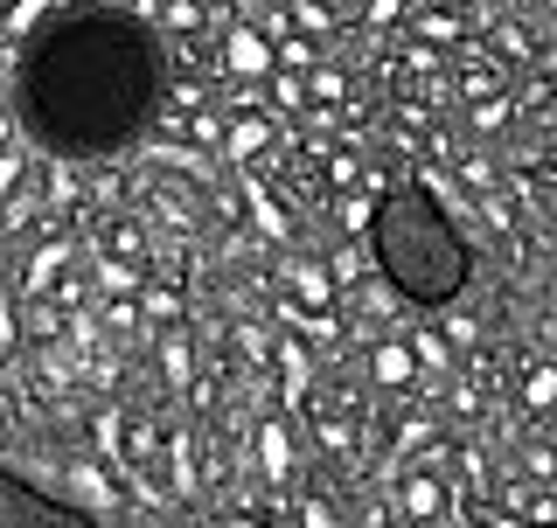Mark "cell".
I'll use <instances>...</instances> for the list:
<instances>
[{
  "mask_svg": "<svg viewBox=\"0 0 557 528\" xmlns=\"http://www.w3.org/2000/svg\"><path fill=\"white\" fill-rule=\"evenodd\" d=\"M161 42L133 14H63L22 56V126L49 153H119L153 118Z\"/></svg>",
  "mask_w": 557,
  "mask_h": 528,
  "instance_id": "1",
  "label": "cell"
},
{
  "mask_svg": "<svg viewBox=\"0 0 557 528\" xmlns=\"http://www.w3.org/2000/svg\"><path fill=\"white\" fill-rule=\"evenodd\" d=\"M370 251H376V272L391 278V292L411 299V306H446L474 278V243L460 237V223L446 216V202L425 181H405L376 202Z\"/></svg>",
  "mask_w": 557,
  "mask_h": 528,
  "instance_id": "2",
  "label": "cell"
},
{
  "mask_svg": "<svg viewBox=\"0 0 557 528\" xmlns=\"http://www.w3.org/2000/svg\"><path fill=\"white\" fill-rule=\"evenodd\" d=\"M0 528H104V521L84 515L77 501H57V494H42L35 480H22V473L0 466Z\"/></svg>",
  "mask_w": 557,
  "mask_h": 528,
  "instance_id": "3",
  "label": "cell"
},
{
  "mask_svg": "<svg viewBox=\"0 0 557 528\" xmlns=\"http://www.w3.org/2000/svg\"><path fill=\"white\" fill-rule=\"evenodd\" d=\"M405 515L411 521H425V515H440V480H432V473H405Z\"/></svg>",
  "mask_w": 557,
  "mask_h": 528,
  "instance_id": "4",
  "label": "cell"
},
{
  "mask_svg": "<svg viewBox=\"0 0 557 528\" xmlns=\"http://www.w3.org/2000/svg\"><path fill=\"white\" fill-rule=\"evenodd\" d=\"M376 382H383V390H397V382H411V348L383 341V348H376Z\"/></svg>",
  "mask_w": 557,
  "mask_h": 528,
  "instance_id": "5",
  "label": "cell"
},
{
  "mask_svg": "<svg viewBox=\"0 0 557 528\" xmlns=\"http://www.w3.org/2000/svg\"><path fill=\"white\" fill-rule=\"evenodd\" d=\"M258 445H265V473L278 480V473H286V431H265Z\"/></svg>",
  "mask_w": 557,
  "mask_h": 528,
  "instance_id": "6",
  "label": "cell"
},
{
  "mask_svg": "<svg viewBox=\"0 0 557 528\" xmlns=\"http://www.w3.org/2000/svg\"><path fill=\"white\" fill-rule=\"evenodd\" d=\"M522 397H530L536 411H544V403L557 397V376H550V368H536V376H530V390H522Z\"/></svg>",
  "mask_w": 557,
  "mask_h": 528,
  "instance_id": "7",
  "label": "cell"
},
{
  "mask_svg": "<svg viewBox=\"0 0 557 528\" xmlns=\"http://www.w3.org/2000/svg\"><path fill=\"white\" fill-rule=\"evenodd\" d=\"M293 278H300V299H307V306H327V278L321 272H293Z\"/></svg>",
  "mask_w": 557,
  "mask_h": 528,
  "instance_id": "8",
  "label": "cell"
},
{
  "mask_svg": "<svg viewBox=\"0 0 557 528\" xmlns=\"http://www.w3.org/2000/svg\"><path fill=\"white\" fill-rule=\"evenodd\" d=\"M231 56H237L244 70H258V63H265V56H258V42H251V35H237V42H231Z\"/></svg>",
  "mask_w": 557,
  "mask_h": 528,
  "instance_id": "9",
  "label": "cell"
}]
</instances>
